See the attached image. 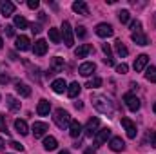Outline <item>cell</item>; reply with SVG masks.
<instances>
[{
    "label": "cell",
    "mask_w": 156,
    "mask_h": 154,
    "mask_svg": "<svg viewBox=\"0 0 156 154\" xmlns=\"http://www.w3.org/2000/svg\"><path fill=\"white\" fill-rule=\"evenodd\" d=\"M0 132L9 134V131H7V123H5V116L4 114H0Z\"/></svg>",
    "instance_id": "obj_34"
},
{
    "label": "cell",
    "mask_w": 156,
    "mask_h": 154,
    "mask_svg": "<svg viewBox=\"0 0 156 154\" xmlns=\"http://www.w3.org/2000/svg\"><path fill=\"white\" fill-rule=\"evenodd\" d=\"M147 64H149V56H147V54H140V56L134 60V65H133V67H134L136 73H142V71L147 67Z\"/></svg>",
    "instance_id": "obj_11"
},
{
    "label": "cell",
    "mask_w": 156,
    "mask_h": 154,
    "mask_svg": "<svg viewBox=\"0 0 156 154\" xmlns=\"http://www.w3.org/2000/svg\"><path fill=\"white\" fill-rule=\"evenodd\" d=\"M7 82H9V76H7V75L0 76V83H7Z\"/></svg>",
    "instance_id": "obj_46"
},
{
    "label": "cell",
    "mask_w": 156,
    "mask_h": 154,
    "mask_svg": "<svg viewBox=\"0 0 156 154\" xmlns=\"http://www.w3.org/2000/svg\"><path fill=\"white\" fill-rule=\"evenodd\" d=\"M69 134H71L73 138H78V136L82 134V125L78 123L76 120H75V121L71 120V125H69Z\"/></svg>",
    "instance_id": "obj_27"
},
{
    "label": "cell",
    "mask_w": 156,
    "mask_h": 154,
    "mask_svg": "<svg viewBox=\"0 0 156 154\" xmlns=\"http://www.w3.org/2000/svg\"><path fill=\"white\" fill-rule=\"evenodd\" d=\"M131 29H133V33L142 31V22H140V20H133V22H131Z\"/></svg>",
    "instance_id": "obj_35"
},
{
    "label": "cell",
    "mask_w": 156,
    "mask_h": 154,
    "mask_svg": "<svg viewBox=\"0 0 156 154\" xmlns=\"http://www.w3.org/2000/svg\"><path fill=\"white\" fill-rule=\"evenodd\" d=\"M0 11H2L4 16H11L15 13V4L13 2H4V4H0Z\"/></svg>",
    "instance_id": "obj_23"
},
{
    "label": "cell",
    "mask_w": 156,
    "mask_h": 154,
    "mask_svg": "<svg viewBox=\"0 0 156 154\" xmlns=\"http://www.w3.org/2000/svg\"><path fill=\"white\" fill-rule=\"evenodd\" d=\"M73 11L78 13V15H83V16L89 15V7H87V4H85L83 0H76V2H73Z\"/></svg>",
    "instance_id": "obj_18"
},
{
    "label": "cell",
    "mask_w": 156,
    "mask_h": 154,
    "mask_svg": "<svg viewBox=\"0 0 156 154\" xmlns=\"http://www.w3.org/2000/svg\"><path fill=\"white\" fill-rule=\"evenodd\" d=\"M38 5H40L38 0H27V7L29 9H38Z\"/></svg>",
    "instance_id": "obj_39"
},
{
    "label": "cell",
    "mask_w": 156,
    "mask_h": 154,
    "mask_svg": "<svg viewBox=\"0 0 156 154\" xmlns=\"http://www.w3.org/2000/svg\"><path fill=\"white\" fill-rule=\"evenodd\" d=\"M131 38H133V42H134V44H138V45H147V44H149L147 35H145V33H142V31L133 33V35H131Z\"/></svg>",
    "instance_id": "obj_20"
},
{
    "label": "cell",
    "mask_w": 156,
    "mask_h": 154,
    "mask_svg": "<svg viewBox=\"0 0 156 154\" xmlns=\"http://www.w3.org/2000/svg\"><path fill=\"white\" fill-rule=\"evenodd\" d=\"M5 103H7V107H9L13 113H18V111H20V102H18L15 96L7 94V96H5Z\"/></svg>",
    "instance_id": "obj_22"
},
{
    "label": "cell",
    "mask_w": 156,
    "mask_h": 154,
    "mask_svg": "<svg viewBox=\"0 0 156 154\" xmlns=\"http://www.w3.org/2000/svg\"><path fill=\"white\" fill-rule=\"evenodd\" d=\"M31 31H33V33H37V35H38L40 31H42V27H40L38 24H31Z\"/></svg>",
    "instance_id": "obj_43"
},
{
    "label": "cell",
    "mask_w": 156,
    "mask_h": 154,
    "mask_svg": "<svg viewBox=\"0 0 156 154\" xmlns=\"http://www.w3.org/2000/svg\"><path fill=\"white\" fill-rule=\"evenodd\" d=\"M62 38H64V44L67 45V47H73L75 45V38H73V29H71V24L66 20V22H62Z\"/></svg>",
    "instance_id": "obj_3"
},
{
    "label": "cell",
    "mask_w": 156,
    "mask_h": 154,
    "mask_svg": "<svg viewBox=\"0 0 156 154\" xmlns=\"http://www.w3.org/2000/svg\"><path fill=\"white\" fill-rule=\"evenodd\" d=\"M115 47H116V53L122 56V58H125V56L129 54V49L125 47V44H123L122 40H116V42H115Z\"/></svg>",
    "instance_id": "obj_28"
},
{
    "label": "cell",
    "mask_w": 156,
    "mask_h": 154,
    "mask_svg": "<svg viewBox=\"0 0 156 154\" xmlns=\"http://www.w3.org/2000/svg\"><path fill=\"white\" fill-rule=\"evenodd\" d=\"M15 47L18 51H27V49H31V40L27 38V37H24V35H20L15 40Z\"/></svg>",
    "instance_id": "obj_10"
},
{
    "label": "cell",
    "mask_w": 156,
    "mask_h": 154,
    "mask_svg": "<svg viewBox=\"0 0 156 154\" xmlns=\"http://www.w3.org/2000/svg\"><path fill=\"white\" fill-rule=\"evenodd\" d=\"M91 51H93V45L91 44H82V45H78L76 49H75V56L76 58H85Z\"/></svg>",
    "instance_id": "obj_17"
},
{
    "label": "cell",
    "mask_w": 156,
    "mask_h": 154,
    "mask_svg": "<svg viewBox=\"0 0 156 154\" xmlns=\"http://www.w3.org/2000/svg\"><path fill=\"white\" fill-rule=\"evenodd\" d=\"M47 129H49V127H47L45 121H35L33 127H31V132H33L35 138H42V136L47 132Z\"/></svg>",
    "instance_id": "obj_8"
},
{
    "label": "cell",
    "mask_w": 156,
    "mask_h": 154,
    "mask_svg": "<svg viewBox=\"0 0 156 154\" xmlns=\"http://www.w3.org/2000/svg\"><path fill=\"white\" fill-rule=\"evenodd\" d=\"M15 27H18V29H26V27H29V22H27L22 15H15Z\"/></svg>",
    "instance_id": "obj_29"
},
{
    "label": "cell",
    "mask_w": 156,
    "mask_h": 154,
    "mask_svg": "<svg viewBox=\"0 0 156 154\" xmlns=\"http://www.w3.org/2000/svg\"><path fill=\"white\" fill-rule=\"evenodd\" d=\"M58 147V142H56V138H53V136H47V138H44V149L45 151H55Z\"/></svg>",
    "instance_id": "obj_26"
},
{
    "label": "cell",
    "mask_w": 156,
    "mask_h": 154,
    "mask_svg": "<svg viewBox=\"0 0 156 154\" xmlns=\"http://www.w3.org/2000/svg\"><path fill=\"white\" fill-rule=\"evenodd\" d=\"M5 35L7 37H13L15 35V27L13 26H5Z\"/></svg>",
    "instance_id": "obj_42"
},
{
    "label": "cell",
    "mask_w": 156,
    "mask_h": 154,
    "mask_svg": "<svg viewBox=\"0 0 156 154\" xmlns=\"http://www.w3.org/2000/svg\"><path fill=\"white\" fill-rule=\"evenodd\" d=\"M53 118H55L56 127H60V129H67L71 125V116H69L67 111H64V109H56Z\"/></svg>",
    "instance_id": "obj_2"
},
{
    "label": "cell",
    "mask_w": 156,
    "mask_h": 154,
    "mask_svg": "<svg viewBox=\"0 0 156 154\" xmlns=\"http://www.w3.org/2000/svg\"><path fill=\"white\" fill-rule=\"evenodd\" d=\"M2 149H4V140L0 138V151H2Z\"/></svg>",
    "instance_id": "obj_48"
},
{
    "label": "cell",
    "mask_w": 156,
    "mask_h": 154,
    "mask_svg": "<svg viewBox=\"0 0 156 154\" xmlns=\"http://www.w3.org/2000/svg\"><path fill=\"white\" fill-rule=\"evenodd\" d=\"M109 138H111V129H109V127H104V129H100V131L94 134V145L100 147V145H104Z\"/></svg>",
    "instance_id": "obj_5"
},
{
    "label": "cell",
    "mask_w": 156,
    "mask_h": 154,
    "mask_svg": "<svg viewBox=\"0 0 156 154\" xmlns=\"http://www.w3.org/2000/svg\"><path fill=\"white\" fill-rule=\"evenodd\" d=\"M122 125H123L127 136H129L131 140H134L136 134H138V131H136V123H134L133 120H129V118H122Z\"/></svg>",
    "instance_id": "obj_6"
},
{
    "label": "cell",
    "mask_w": 156,
    "mask_h": 154,
    "mask_svg": "<svg viewBox=\"0 0 156 154\" xmlns=\"http://www.w3.org/2000/svg\"><path fill=\"white\" fill-rule=\"evenodd\" d=\"M127 71H129L127 64H120V65H116V73H120V75H125Z\"/></svg>",
    "instance_id": "obj_36"
},
{
    "label": "cell",
    "mask_w": 156,
    "mask_h": 154,
    "mask_svg": "<svg viewBox=\"0 0 156 154\" xmlns=\"http://www.w3.org/2000/svg\"><path fill=\"white\" fill-rule=\"evenodd\" d=\"M49 111H51V103H49L47 100H40L38 105H37V113H38L40 116H47Z\"/></svg>",
    "instance_id": "obj_21"
},
{
    "label": "cell",
    "mask_w": 156,
    "mask_h": 154,
    "mask_svg": "<svg viewBox=\"0 0 156 154\" xmlns=\"http://www.w3.org/2000/svg\"><path fill=\"white\" fill-rule=\"evenodd\" d=\"M94 71H96V65H94L93 62H83V64L78 67V73H80L82 76H91Z\"/></svg>",
    "instance_id": "obj_12"
},
{
    "label": "cell",
    "mask_w": 156,
    "mask_h": 154,
    "mask_svg": "<svg viewBox=\"0 0 156 154\" xmlns=\"http://www.w3.org/2000/svg\"><path fill=\"white\" fill-rule=\"evenodd\" d=\"M102 51L105 53V56H107V58H109V56H113V53H111V45H109V44H104V45H102Z\"/></svg>",
    "instance_id": "obj_38"
},
{
    "label": "cell",
    "mask_w": 156,
    "mask_h": 154,
    "mask_svg": "<svg viewBox=\"0 0 156 154\" xmlns=\"http://www.w3.org/2000/svg\"><path fill=\"white\" fill-rule=\"evenodd\" d=\"M9 145H11V147H13L15 151H20V152L24 151V145H22V143H18V142H11Z\"/></svg>",
    "instance_id": "obj_40"
},
{
    "label": "cell",
    "mask_w": 156,
    "mask_h": 154,
    "mask_svg": "<svg viewBox=\"0 0 156 154\" xmlns=\"http://www.w3.org/2000/svg\"><path fill=\"white\" fill-rule=\"evenodd\" d=\"M80 89H82V85L78 82H73L71 85H67V96L69 98H76L78 94H80Z\"/></svg>",
    "instance_id": "obj_24"
},
{
    "label": "cell",
    "mask_w": 156,
    "mask_h": 154,
    "mask_svg": "<svg viewBox=\"0 0 156 154\" xmlns=\"http://www.w3.org/2000/svg\"><path fill=\"white\" fill-rule=\"evenodd\" d=\"M109 149H111L113 152H122V151L125 149V143H123V140H122V138L115 136V138H111V140H109Z\"/></svg>",
    "instance_id": "obj_13"
},
{
    "label": "cell",
    "mask_w": 156,
    "mask_h": 154,
    "mask_svg": "<svg viewBox=\"0 0 156 154\" xmlns=\"http://www.w3.org/2000/svg\"><path fill=\"white\" fill-rule=\"evenodd\" d=\"M123 102H125V105H127V109L129 111H133V113H136L138 109H140V98L136 96V94H133V93H127L125 96H123Z\"/></svg>",
    "instance_id": "obj_4"
},
{
    "label": "cell",
    "mask_w": 156,
    "mask_h": 154,
    "mask_svg": "<svg viewBox=\"0 0 156 154\" xmlns=\"http://www.w3.org/2000/svg\"><path fill=\"white\" fill-rule=\"evenodd\" d=\"M15 89H16V93H18L20 96H24V98H27V96H31V87H29L27 83H22V82H16V85H15Z\"/></svg>",
    "instance_id": "obj_19"
},
{
    "label": "cell",
    "mask_w": 156,
    "mask_h": 154,
    "mask_svg": "<svg viewBox=\"0 0 156 154\" xmlns=\"http://www.w3.org/2000/svg\"><path fill=\"white\" fill-rule=\"evenodd\" d=\"M76 35L80 37V38H85L87 31H85V27H83V26H78V27H76Z\"/></svg>",
    "instance_id": "obj_37"
},
{
    "label": "cell",
    "mask_w": 156,
    "mask_h": 154,
    "mask_svg": "<svg viewBox=\"0 0 156 154\" xmlns=\"http://www.w3.org/2000/svg\"><path fill=\"white\" fill-rule=\"evenodd\" d=\"M153 111H154V114H156V102H154V105H153Z\"/></svg>",
    "instance_id": "obj_50"
},
{
    "label": "cell",
    "mask_w": 156,
    "mask_h": 154,
    "mask_svg": "<svg viewBox=\"0 0 156 154\" xmlns=\"http://www.w3.org/2000/svg\"><path fill=\"white\" fill-rule=\"evenodd\" d=\"M15 129H16V132L22 134V136H26V134L29 132V127H27V123H26L24 120H16V121H15Z\"/></svg>",
    "instance_id": "obj_25"
},
{
    "label": "cell",
    "mask_w": 156,
    "mask_h": 154,
    "mask_svg": "<svg viewBox=\"0 0 156 154\" xmlns=\"http://www.w3.org/2000/svg\"><path fill=\"white\" fill-rule=\"evenodd\" d=\"M82 107H83L82 102H75V109H82Z\"/></svg>",
    "instance_id": "obj_47"
},
{
    "label": "cell",
    "mask_w": 156,
    "mask_h": 154,
    "mask_svg": "<svg viewBox=\"0 0 156 154\" xmlns=\"http://www.w3.org/2000/svg\"><path fill=\"white\" fill-rule=\"evenodd\" d=\"M58 154H69V151H66V149H64V151H60Z\"/></svg>",
    "instance_id": "obj_49"
},
{
    "label": "cell",
    "mask_w": 156,
    "mask_h": 154,
    "mask_svg": "<svg viewBox=\"0 0 156 154\" xmlns=\"http://www.w3.org/2000/svg\"><path fill=\"white\" fill-rule=\"evenodd\" d=\"M49 40H51L53 44H60V40H62L60 31H58V29H55V27H51V29H49Z\"/></svg>",
    "instance_id": "obj_30"
},
{
    "label": "cell",
    "mask_w": 156,
    "mask_h": 154,
    "mask_svg": "<svg viewBox=\"0 0 156 154\" xmlns=\"http://www.w3.org/2000/svg\"><path fill=\"white\" fill-rule=\"evenodd\" d=\"M62 69H64V58L56 56V58H53V64H51V69H49L47 76H53L55 73H60Z\"/></svg>",
    "instance_id": "obj_14"
},
{
    "label": "cell",
    "mask_w": 156,
    "mask_h": 154,
    "mask_svg": "<svg viewBox=\"0 0 156 154\" xmlns=\"http://www.w3.org/2000/svg\"><path fill=\"white\" fill-rule=\"evenodd\" d=\"M91 102H93V107L98 111V113H102V114H107V116H113V102L107 98V96H104V94H93L91 96Z\"/></svg>",
    "instance_id": "obj_1"
},
{
    "label": "cell",
    "mask_w": 156,
    "mask_h": 154,
    "mask_svg": "<svg viewBox=\"0 0 156 154\" xmlns=\"http://www.w3.org/2000/svg\"><path fill=\"white\" fill-rule=\"evenodd\" d=\"M2 44H4V40L0 38V49H2Z\"/></svg>",
    "instance_id": "obj_51"
},
{
    "label": "cell",
    "mask_w": 156,
    "mask_h": 154,
    "mask_svg": "<svg viewBox=\"0 0 156 154\" xmlns=\"http://www.w3.org/2000/svg\"><path fill=\"white\" fill-rule=\"evenodd\" d=\"M85 154H96V147H89V149H85Z\"/></svg>",
    "instance_id": "obj_45"
},
{
    "label": "cell",
    "mask_w": 156,
    "mask_h": 154,
    "mask_svg": "<svg viewBox=\"0 0 156 154\" xmlns=\"http://www.w3.org/2000/svg\"><path fill=\"white\" fill-rule=\"evenodd\" d=\"M94 31H96V35H98L100 38H109V37L115 35V29H113V26H109V24H98Z\"/></svg>",
    "instance_id": "obj_7"
},
{
    "label": "cell",
    "mask_w": 156,
    "mask_h": 154,
    "mask_svg": "<svg viewBox=\"0 0 156 154\" xmlns=\"http://www.w3.org/2000/svg\"><path fill=\"white\" fill-rule=\"evenodd\" d=\"M104 64H105V65H115V60H113V56H109V58L105 56V58H104Z\"/></svg>",
    "instance_id": "obj_44"
},
{
    "label": "cell",
    "mask_w": 156,
    "mask_h": 154,
    "mask_svg": "<svg viewBox=\"0 0 156 154\" xmlns=\"http://www.w3.org/2000/svg\"><path fill=\"white\" fill-rule=\"evenodd\" d=\"M149 142H151L153 147H156V131H153V132L149 134Z\"/></svg>",
    "instance_id": "obj_41"
},
{
    "label": "cell",
    "mask_w": 156,
    "mask_h": 154,
    "mask_svg": "<svg viewBox=\"0 0 156 154\" xmlns=\"http://www.w3.org/2000/svg\"><path fill=\"white\" fill-rule=\"evenodd\" d=\"M51 89H53L56 94H62L64 91H67V83H66L64 78H56V80L51 83Z\"/></svg>",
    "instance_id": "obj_16"
},
{
    "label": "cell",
    "mask_w": 156,
    "mask_h": 154,
    "mask_svg": "<svg viewBox=\"0 0 156 154\" xmlns=\"http://www.w3.org/2000/svg\"><path fill=\"white\" fill-rule=\"evenodd\" d=\"M33 53L37 54V56H44L45 53H47V42L45 40H37L35 42V45H33Z\"/></svg>",
    "instance_id": "obj_15"
},
{
    "label": "cell",
    "mask_w": 156,
    "mask_h": 154,
    "mask_svg": "<svg viewBox=\"0 0 156 154\" xmlns=\"http://www.w3.org/2000/svg\"><path fill=\"white\" fill-rule=\"evenodd\" d=\"M118 18H120V22H122V24H127V22H129V18H131V13H129L127 9H122V11L118 13Z\"/></svg>",
    "instance_id": "obj_32"
},
{
    "label": "cell",
    "mask_w": 156,
    "mask_h": 154,
    "mask_svg": "<svg viewBox=\"0 0 156 154\" xmlns=\"http://www.w3.org/2000/svg\"><path fill=\"white\" fill-rule=\"evenodd\" d=\"M98 125H100V120H98V118H91V120L87 121V125H85V134H87L89 138H93V136L98 132Z\"/></svg>",
    "instance_id": "obj_9"
},
{
    "label": "cell",
    "mask_w": 156,
    "mask_h": 154,
    "mask_svg": "<svg viewBox=\"0 0 156 154\" xmlns=\"http://www.w3.org/2000/svg\"><path fill=\"white\" fill-rule=\"evenodd\" d=\"M145 78H147V82L156 83V67H147V71H145Z\"/></svg>",
    "instance_id": "obj_31"
},
{
    "label": "cell",
    "mask_w": 156,
    "mask_h": 154,
    "mask_svg": "<svg viewBox=\"0 0 156 154\" xmlns=\"http://www.w3.org/2000/svg\"><path fill=\"white\" fill-rule=\"evenodd\" d=\"M100 85H102V78L100 76H94L87 82V87H91V89H96V87H100Z\"/></svg>",
    "instance_id": "obj_33"
}]
</instances>
